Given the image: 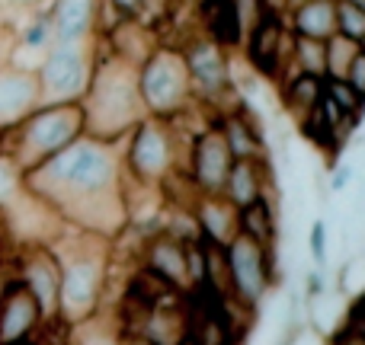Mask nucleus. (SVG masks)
Wrapping results in <instances>:
<instances>
[{"label":"nucleus","mask_w":365,"mask_h":345,"mask_svg":"<svg viewBox=\"0 0 365 345\" xmlns=\"http://www.w3.org/2000/svg\"><path fill=\"white\" fill-rule=\"evenodd\" d=\"M23 189L61 218L64 227L113 243L128 227L122 198V141L77 138L23 173Z\"/></svg>","instance_id":"1"},{"label":"nucleus","mask_w":365,"mask_h":345,"mask_svg":"<svg viewBox=\"0 0 365 345\" xmlns=\"http://www.w3.org/2000/svg\"><path fill=\"white\" fill-rule=\"evenodd\" d=\"M51 253L61 265V294H58V323L77 327L100 314L109 291V262L113 243L93 233L64 227L51 240Z\"/></svg>","instance_id":"2"},{"label":"nucleus","mask_w":365,"mask_h":345,"mask_svg":"<svg viewBox=\"0 0 365 345\" xmlns=\"http://www.w3.org/2000/svg\"><path fill=\"white\" fill-rule=\"evenodd\" d=\"M83 134L96 141H125L128 132L148 119L138 93V68L109 55L96 38V61L90 87L81 100Z\"/></svg>","instance_id":"3"},{"label":"nucleus","mask_w":365,"mask_h":345,"mask_svg":"<svg viewBox=\"0 0 365 345\" xmlns=\"http://www.w3.org/2000/svg\"><path fill=\"white\" fill-rule=\"evenodd\" d=\"M83 138V109L81 102H61V106H38L19 125L0 134V154L13 160L19 173L36 170L48 157Z\"/></svg>","instance_id":"4"},{"label":"nucleus","mask_w":365,"mask_h":345,"mask_svg":"<svg viewBox=\"0 0 365 345\" xmlns=\"http://www.w3.org/2000/svg\"><path fill=\"white\" fill-rule=\"evenodd\" d=\"M182 61H186L189 87H192V100L199 106H205L208 112H225L234 109L244 96L234 90L231 83V55L225 45H218L215 38H208L205 32H195L186 42H180Z\"/></svg>","instance_id":"5"},{"label":"nucleus","mask_w":365,"mask_h":345,"mask_svg":"<svg viewBox=\"0 0 365 345\" xmlns=\"http://www.w3.org/2000/svg\"><path fill=\"white\" fill-rule=\"evenodd\" d=\"M138 93L145 102V112L151 119H173L192 106V87H189L186 61L180 45L160 42L138 68Z\"/></svg>","instance_id":"6"},{"label":"nucleus","mask_w":365,"mask_h":345,"mask_svg":"<svg viewBox=\"0 0 365 345\" xmlns=\"http://www.w3.org/2000/svg\"><path fill=\"white\" fill-rule=\"evenodd\" d=\"M177 176V141L164 119H141L122 141V179L164 189Z\"/></svg>","instance_id":"7"},{"label":"nucleus","mask_w":365,"mask_h":345,"mask_svg":"<svg viewBox=\"0 0 365 345\" xmlns=\"http://www.w3.org/2000/svg\"><path fill=\"white\" fill-rule=\"evenodd\" d=\"M96 61V42L64 45L51 42V48L36 64V80L42 106H61V102H81L90 87Z\"/></svg>","instance_id":"8"},{"label":"nucleus","mask_w":365,"mask_h":345,"mask_svg":"<svg viewBox=\"0 0 365 345\" xmlns=\"http://www.w3.org/2000/svg\"><path fill=\"white\" fill-rule=\"evenodd\" d=\"M227 256V272H231V291H234V304L250 314H257L259 304L269 297L272 285L279 275V262H276V250L253 243L250 237L237 233L231 243L225 246Z\"/></svg>","instance_id":"9"},{"label":"nucleus","mask_w":365,"mask_h":345,"mask_svg":"<svg viewBox=\"0 0 365 345\" xmlns=\"http://www.w3.org/2000/svg\"><path fill=\"white\" fill-rule=\"evenodd\" d=\"M13 275L38 304L45 323H58V294H61V265L51 246H23L13 259Z\"/></svg>","instance_id":"10"},{"label":"nucleus","mask_w":365,"mask_h":345,"mask_svg":"<svg viewBox=\"0 0 365 345\" xmlns=\"http://www.w3.org/2000/svg\"><path fill=\"white\" fill-rule=\"evenodd\" d=\"M237 51L244 55V64L253 74L263 77L266 83H276L279 70L285 68L289 51H292V32L285 26V16L263 13V19L247 32V38L240 42Z\"/></svg>","instance_id":"11"},{"label":"nucleus","mask_w":365,"mask_h":345,"mask_svg":"<svg viewBox=\"0 0 365 345\" xmlns=\"http://www.w3.org/2000/svg\"><path fill=\"white\" fill-rule=\"evenodd\" d=\"M231 164H234V157L227 151L221 132L215 125H208L205 132L195 134L182 176L195 189V195H221L227 173H231Z\"/></svg>","instance_id":"12"},{"label":"nucleus","mask_w":365,"mask_h":345,"mask_svg":"<svg viewBox=\"0 0 365 345\" xmlns=\"http://www.w3.org/2000/svg\"><path fill=\"white\" fill-rule=\"evenodd\" d=\"M212 125L221 132L227 151L234 160H257V157H269V144H266L263 125H259L257 112L250 109V102L240 100L234 109L212 115Z\"/></svg>","instance_id":"13"},{"label":"nucleus","mask_w":365,"mask_h":345,"mask_svg":"<svg viewBox=\"0 0 365 345\" xmlns=\"http://www.w3.org/2000/svg\"><path fill=\"white\" fill-rule=\"evenodd\" d=\"M138 269L151 272L164 285L177 288L180 294H189V278H186V243L164 230H154L141 240L138 246Z\"/></svg>","instance_id":"14"},{"label":"nucleus","mask_w":365,"mask_h":345,"mask_svg":"<svg viewBox=\"0 0 365 345\" xmlns=\"http://www.w3.org/2000/svg\"><path fill=\"white\" fill-rule=\"evenodd\" d=\"M45 10H48L55 42L87 45L100 38L103 0H51Z\"/></svg>","instance_id":"15"},{"label":"nucleus","mask_w":365,"mask_h":345,"mask_svg":"<svg viewBox=\"0 0 365 345\" xmlns=\"http://www.w3.org/2000/svg\"><path fill=\"white\" fill-rule=\"evenodd\" d=\"M45 317L32 294L13 278L0 294V345H29L42 333Z\"/></svg>","instance_id":"16"},{"label":"nucleus","mask_w":365,"mask_h":345,"mask_svg":"<svg viewBox=\"0 0 365 345\" xmlns=\"http://www.w3.org/2000/svg\"><path fill=\"white\" fill-rule=\"evenodd\" d=\"M221 195H225L237 211L259 198H269L279 205V182H276V173H272V157L234 160Z\"/></svg>","instance_id":"17"},{"label":"nucleus","mask_w":365,"mask_h":345,"mask_svg":"<svg viewBox=\"0 0 365 345\" xmlns=\"http://www.w3.org/2000/svg\"><path fill=\"white\" fill-rule=\"evenodd\" d=\"M42 106L36 70L0 64V132L19 125L29 112Z\"/></svg>","instance_id":"18"},{"label":"nucleus","mask_w":365,"mask_h":345,"mask_svg":"<svg viewBox=\"0 0 365 345\" xmlns=\"http://www.w3.org/2000/svg\"><path fill=\"white\" fill-rule=\"evenodd\" d=\"M192 218L199 224V237L208 243L227 246L237 237V208L225 195H195Z\"/></svg>","instance_id":"19"},{"label":"nucleus","mask_w":365,"mask_h":345,"mask_svg":"<svg viewBox=\"0 0 365 345\" xmlns=\"http://www.w3.org/2000/svg\"><path fill=\"white\" fill-rule=\"evenodd\" d=\"M285 26L292 36L327 42L336 36V0H304L285 13Z\"/></svg>","instance_id":"20"},{"label":"nucleus","mask_w":365,"mask_h":345,"mask_svg":"<svg viewBox=\"0 0 365 345\" xmlns=\"http://www.w3.org/2000/svg\"><path fill=\"white\" fill-rule=\"evenodd\" d=\"M55 36H51V19H48V10H32L26 16V23L16 29L13 36V45H10V64H19V58H32V70L36 64L42 61V55L51 48Z\"/></svg>","instance_id":"21"},{"label":"nucleus","mask_w":365,"mask_h":345,"mask_svg":"<svg viewBox=\"0 0 365 345\" xmlns=\"http://www.w3.org/2000/svg\"><path fill=\"white\" fill-rule=\"evenodd\" d=\"M237 233L250 237L253 243L276 250L279 243V205L269 198H259L253 205L240 208L237 211Z\"/></svg>","instance_id":"22"},{"label":"nucleus","mask_w":365,"mask_h":345,"mask_svg":"<svg viewBox=\"0 0 365 345\" xmlns=\"http://www.w3.org/2000/svg\"><path fill=\"white\" fill-rule=\"evenodd\" d=\"M321 93H324V80L308 77V74H298V77H292V80H285L276 87V96H279V102H282V112H289L292 119H295V128L314 112Z\"/></svg>","instance_id":"23"},{"label":"nucleus","mask_w":365,"mask_h":345,"mask_svg":"<svg viewBox=\"0 0 365 345\" xmlns=\"http://www.w3.org/2000/svg\"><path fill=\"white\" fill-rule=\"evenodd\" d=\"M289 61L298 68V74L317 77V80H327V61H324V42L317 38H304V36H292V51Z\"/></svg>","instance_id":"24"},{"label":"nucleus","mask_w":365,"mask_h":345,"mask_svg":"<svg viewBox=\"0 0 365 345\" xmlns=\"http://www.w3.org/2000/svg\"><path fill=\"white\" fill-rule=\"evenodd\" d=\"M324 93L334 100V106L340 109V115L349 122L353 128L362 125L365 119V96H359L346 80H324Z\"/></svg>","instance_id":"25"},{"label":"nucleus","mask_w":365,"mask_h":345,"mask_svg":"<svg viewBox=\"0 0 365 345\" xmlns=\"http://www.w3.org/2000/svg\"><path fill=\"white\" fill-rule=\"evenodd\" d=\"M359 55V45L343 36H330L324 42V61H327V80H346L349 64Z\"/></svg>","instance_id":"26"},{"label":"nucleus","mask_w":365,"mask_h":345,"mask_svg":"<svg viewBox=\"0 0 365 345\" xmlns=\"http://www.w3.org/2000/svg\"><path fill=\"white\" fill-rule=\"evenodd\" d=\"M336 36L349 38L362 48L365 45V10L356 4H343L336 0Z\"/></svg>","instance_id":"27"},{"label":"nucleus","mask_w":365,"mask_h":345,"mask_svg":"<svg viewBox=\"0 0 365 345\" xmlns=\"http://www.w3.org/2000/svg\"><path fill=\"white\" fill-rule=\"evenodd\" d=\"M145 10L148 0H103V29L109 23H115V19H141Z\"/></svg>","instance_id":"28"},{"label":"nucleus","mask_w":365,"mask_h":345,"mask_svg":"<svg viewBox=\"0 0 365 345\" xmlns=\"http://www.w3.org/2000/svg\"><path fill=\"white\" fill-rule=\"evenodd\" d=\"M231 13H234V23H237V32H240V42L247 38V32L263 19L266 6L263 0H231Z\"/></svg>","instance_id":"29"},{"label":"nucleus","mask_w":365,"mask_h":345,"mask_svg":"<svg viewBox=\"0 0 365 345\" xmlns=\"http://www.w3.org/2000/svg\"><path fill=\"white\" fill-rule=\"evenodd\" d=\"M19 192H23V173L13 166V160L6 157V154H0V211H4Z\"/></svg>","instance_id":"30"},{"label":"nucleus","mask_w":365,"mask_h":345,"mask_svg":"<svg viewBox=\"0 0 365 345\" xmlns=\"http://www.w3.org/2000/svg\"><path fill=\"white\" fill-rule=\"evenodd\" d=\"M308 250H311V259H314V269H327V221L324 218L311 221Z\"/></svg>","instance_id":"31"},{"label":"nucleus","mask_w":365,"mask_h":345,"mask_svg":"<svg viewBox=\"0 0 365 345\" xmlns=\"http://www.w3.org/2000/svg\"><path fill=\"white\" fill-rule=\"evenodd\" d=\"M29 345H68V327H64V323H45L42 333Z\"/></svg>","instance_id":"32"},{"label":"nucleus","mask_w":365,"mask_h":345,"mask_svg":"<svg viewBox=\"0 0 365 345\" xmlns=\"http://www.w3.org/2000/svg\"><path fill=\"white\" fill-rule=\"evenodd\" d=\"M346 83H349V87H353L359 96H365V51H362V48H359V55H356V61L349 64Z\"/></svg>","instance_id":"33"},{"label":"nucleus","mask_w":365,"mask_h":345,"mask_svg":"<svg viewBox=\"0 0 365 345\" xmlns=\"http://www.w3.org/2000/svg\"><path fill=\"white\" fill-rule=\"evenodd\" d=\"M349 179H353V166H349V164H336V166H334V176H330V179H327L330 195L343 192V189L349 186Z\"/></svg>","instance_id":"34"},{"label":"nucleus","mask_w":365,"mask_h":345,"mask_svg":"<svg viewBox=\"0 0 365 345\" xmlns=\"http://www.w3.org/2000/svg\"><path fill=\"white\" fill-rule=\"evenodd\" d=\"M334 345H365V339L356 333L353 327H346V323H343V327L334 333Z\"/></svg>","instance_id":"35"},{"label":"nucleus","mask_w":365,"mask_h":345,"mask_svg":"<svg viewBox=\"0 0 365 345\" xmlns=\"http://www.w3.org/2000/svg\"><path fill=\"white\" fill-rule=\"evenodd\" d=\"M0 4H6V6H16V10L32 13V10H45V6H48L51 0H0Z\"/></svg>","instance_id":"36"},{"label":"nucleus","mask_w":365,"mask_h":345,"mask_svg":"<svg viewBox=\"0 0 365 345\" xmlns=\"http://www.w3.org/2000/svg\"><path fill=\"white\" fill-rule=\"evenodd\" d=\"M349 320H365V291H359V297L349 304Z\"/></svg>","instance_id":"37"},{"label":"nucleus","mask_w":365,"mask_h":345,"mask_svg":"<svg viewBox=\"0 0 365 345\" xmlns=\"http://www.w3.org/2000/svg\"><path fill=\"white\" fill-rule=\"evenodd\" d=\"M119 345H151V342H148V339H141V336L122 333V336H119Z\"/></svg>","instance_id":"38"},{"label":"nucleus","mask_w":365,"mask_h":345,"mask_svg":"<svg viewBox=\"0 0 365 345\" xmlns=\"http://www.w3.org/2000/svg\"><path fill=\"white\" fill-rule=\"evenodd\" d=\"M279 4H282V6H285V13H289V10H292V6H298V4H304V0H279Z\"/></svg>","instance_id":"39"},{"label":"nucleus","mask_w":365,"mask_h":345,"mask_svg":"<svg viewBox=\"0 0 365 345\" xmlns=\"http://www.w3.org/2000/svg\"><path fill=\"white\" fill-rule=\"evenodd\" d=\"M177 345H199V342H195V339H192V336H189V333H186V336H182V339L177 342Z\"/></svg>","instance_id":"40"},{"label":"nucleus","mask_w":365,"mask_h":345,"mask_svg":"<svg viewBox=\"0 0 365 345\" xmlns=\"http://www.w3.org/2000/svg\"><path fill=\"white\" fill-rule=\"evenodd\" d=\"M343 4H356V6H362L365 10V0H343Z\"/></svg>","instance_id":"41"},{"label":"nucleus","mask_w":365,"mask_h":345,"mask_svg":"<svg viewBox=\"0 0 365 345\" xmlns=\"http://www.w3.org/2000/svg\"><path fill=\"white\" fill-rule=\"evenodd\" d=\"M0 134H4V132H0Z\"/></svg>","instance_id":"42"}]
</instances>
